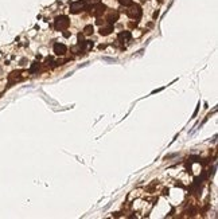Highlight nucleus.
Returning a JSON list of instances; mask_svg holds the SVG:
<instances>
[{"instance_id": "obj_1", "label": "nucleus", "mask_w": 218, "mask_h": 219, "mask_svg": "<svg viewBox=\"0 0 218 219\" xmlns=\"http://www.w3.org/2000/svg\"><path fill=\"white\" fill-rule=\"evenodd\" d=\"M69 24H70V22L67 16H58L55 22H54V28L57 31H63L65 28L69 27Z\"/></svg>"}, {"instance_id": "obj_2", "label": "nucleus", "mask_w": 218, "mask_h": 219, "mask_svg": "<svg viewBox=\"0 0 218 219\" xmlns=\"http://www.w3.org/2000/svg\"><path fill=\"white\" fill-rule=\"evenodd\" d=\"M127 15L132 19H139L142 16V7L139 4H131L129 8L127 10Z\"/></svg>"}, {"instance_id": "obj_3", "label": "nucleus", "mask_w": 218, "mask_h": 219, "mask_svg": "<svg viewBox=\"0 0 218 219\" xmlns=\"http://www.w3.org/2000/svg\"><path fill=\"white\" fill-rule=\"evenodd\" d=\"M85 8V3L84 2H74L70 4V12L71 14H80Z\"/></svg>"}, {"instance_id": "obj_4", "label": "nucleus", "mask_w": 218, "mask_h": 219, "mask_svg": "<svg viewBox=\"0 0 218 219\" xmlns=\"http://www.w3.org/2000/svg\"><path fill=\"white\" fill-rule=\"evenodd\" d=\"M54 52L57 55H65L66 54V46L62 43H55L54 44Z\"/></svg>"}, {"instance_id": "obj_5", "label": "nucleus", "mask_w": 218, "mask_h": 219, "mask_svg": "<svg viewBox=\"0 0 218 219\" xmlns=\"http://www.w3.org/2000/svg\"><path fill=\"white\" fill-rule=\"evenodd\" d=\"M112 31H113V26H112V23L108 22V23H105L101 28H100V34L101 35H109Z\"/></svg>"}, {"instance_id": "obj_6", "label": "nucleus", "mask_w": 218, "mask_h": 219, "mask_svg": "<svg viewBox=\"0 0 218 219\" xmlns=\"http://www.w3.org/2000/svg\"><path fill=\"white\" fill-rule=\"evenodd\" d=\"M105 10H106V7L105 6H102V4H97L96 7L93 8V11H92V14L94 15V16H100V15H102L104 12H105Z\"/></svg>"}, {"instance_id": "obj_7", "label": "nucleus", "mask_w": 218, "mask_h": 219, "mask_svg": "<svg viewBox=\"0 0 218 219\" xmlns=\"http://www.w3.org/2000/svg\"><path fill=\"white\" fill-rule=\"evenodd\" d=\"M119 39L122 43H128L131 41V32L129 31H122V32H120V35H119Z\"/></svg>"}, {"instance_id": "obj_8", "label": "nucleus", "mask_w": 218, "mask_h": 219, "mask_svg": "<svg viewBox=\"0 0 218 219\" xmlns=\"http://www.w3.org/2000/svg\"><path fill=\"white\" fill-rule=\"evenodd\" d=\"M19 79H20V71H12V73L10 74V77H8V81H10V83L18 82Z\"/></svg>"}, {"instance_id": "obj_9", "label": "nucleus", "mask_w": 218, "mask_h": 219, "mask_svg": "<svg viewBox=\"0 0 218 219\" xmlns=\"http://www.w3.org/2000/svg\"><path fill=\"white\" fill-rule=\"evenodd\" d=\"M117 19H119V12L112 11L111 14L108 15V22H109V23H113V22H116Z\"/></svg>"}, {"instance_id": "obj_10", "label": "nucleus", "mask_w": 218, "mask_h": 219, "mask_svg": "<svg viewBox=\"0 0 218 219\" xmlns=\"http://www.w3.org/2000/svg\"><path fill=\"white\" fill-rule=\"evenodd\" d=\"M93 31H94V28H93V26H86V27L84 28V34L85 35H92L93 34Z\"/></svg>"}, {"instance_id": "obj_11", "label": "nucleus", "mask_w": 218, "mask_h": 219, "mask_svg": "<svg viewBox=\"0 0 218 219\" xmlns=\"http://www.w3.org/2000/svg\"><path fill=\"white\" fill-rule=\"evenodd\" d=\"M119 3L121 6H131V4H132V0H119Z\"/></svg>"}, {"instance_id": "obj_12", "label": "nucleus", "mask_w": 218, "mask_h": 219, "mask_svg": "<svg viewBox=\"0 0 218 219\" xmlns=\"http://www.w3.org/2000/svg\"><path fill=\"white\" fill-rule=\"evenodd\" d=\"M38 67H39V63H36V62H35V63H34L33 66H31V70H30V71H31V73H33V74H34V73H35V71H36V70H38Z\"/></svg>"}, {"instance_id": "obj_13", "label": "nucleus", "mask_w": 218, "mask_h": 219, "mask_svg": "<svg viewBox=\"0 0 218 219\" xmlns=\"http://www.w3.org/2000/svg\"><path fill=\"white\" fill-rule=\"evenodd\" d=\"M90 3H93V4H98L100 2H101V0H89Z\"/></svg>"}]
</instances>
